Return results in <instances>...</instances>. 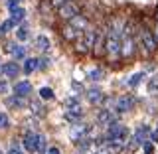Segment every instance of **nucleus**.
Returning <instances> with one entry per match:
<instances>
[{
    "mask_svg": "<svg viewBox=\"0 0 158 154\" xmlns=\"http://www.w3.org/2000/svg\"><path fill=\"white\" fill-rule=\"evenodd\" d=\"M138 48H140L146 56H152V53L158 52V42H156L154 34H152V30H148L144 26L138 28Z\"/></svg>",
    "mask_w": 158,
    "mask_h": 154,
    "instance_id": "obj_1",
    "label": "nucleus"
},
{
    "mask_svg": "<svg viewBox=\"0 0 158 154\" xmlns=\"http://www.w3.org/2000/svg\"><path fill=\"white\" fill-rule=\"evenodd\" d=\"M97 34H99V30H95V28H87L85 32L81 34V38H79L77 42H75V52H79V53H87V52H91L93 46H95Z\"/></svg>",
    "mask_w": 158,
    "mask_h": 154,
    "instance_id": "obj_2",
    "label": "nucleus"
},
{
    "mask_svg": "<svg viewBox=\"0 0 158 154\" xmlns=\"http://www.w3.org/2000/svg\"><path fill=\"white\" fill-rule=\"evenodd\" d=\"M105 53L113 61H117L121 57V38L115 36V34H109L105 38Z\"/></svg>",
    "mask_w": 158,
    "mask_h": 154,
    "instance_id": "obj_3",
    "label": "nucleus"
},
{
    "mask_svg": "<svg viewBox=\"0 0 158 154\" xmlns=\"http://www.w3.org/2000/svg\"><path fill=\"white\" fill-rule=\"evenodd\" d=\"M77 14H79V6H77V2H73V0H67V2L57 10V16L61 20H67V22L73 16H77Z\"/></svg>",
    "mask_w": 158,
    "mask_h": 154,
    "instance_id": "obj_4",
    "label": "nucleus"
},
{
    "mask_svg": "<svg viewBox=\"0 0 158 154\" xmlns=\"http://www.w3.org/2000/svg\"><path fill=\"white\" fill-rule=\"evenodd\" d=\"M135 52H136V44H135V40H132V36H127L125 34V38L121 40V57H132L135 56Z\"/></svg>",
    "mask_w": 158,
    "mask_h": 154,
    "instance_id": "obj_5",
    "label": "nucleus"
},
{
    "mask_svg": "<svg viewBox=\"0 0 158 154\" xmlns=\"http://www.w3.org/2000/svg\"><path fill=\"white\" fill-rule=\"evenodd\" d=\"M135 105H136V101H135V97H132V95H123V97H118L117 101H115V109H117L118 113L131 111Z\"/></svg>",
    "mask_w": 158,
    "mask_h": 154,
    "instance_id": "obj_6",
    "label": "nucleus"
},
{
    "mask_svg": "<svg viewBox=\"0 0 158 154\" xmlns=\"http://www.w3.org/2000/svg\"><path fill=\"white\" fill-rule=\"evenodd\" d=\"M22 144L28 152H38V135L36 132H26L22 138Z\"/></svg>",
    "mask_w": 158,
    "mask_h": 154,
    "instance_id": "obj_7",
    "label": "nucleus"
},
{
    "mask_svg": "<svg viewBox=\"0 0 158 154\" xmlns=\"http://www.w3.org/2000/svg\"><path fill=\"white\" fill-rule=\"evenodd\" d=\"M146 136H150V128L146 125H138V128L135 131V136H132V140L136 142L138 146H142L146 142Z\"/></svg>",
    "mask_w": 158,
    "mask_h": 154,
    "instance_id": "obj_8",
    "label": "nucleus"
},
{
    "mask_svg": "<svg viewBox=\"0 0 158 154\" xmlns=\"http://www.w3.org/2000/svg\"><path fill=\"white\" fill-rule=\"evenodd\" d=\"M69 26H73L75 30H79V32H85L89 28V18H85L83 14H77V16H73L69 20Z\"/></svg>",
    "mask_w": 158,
    "mask_h": 154,
    "instance_id": "obj_9",
    "label": "nucleus"
},
{
    "mask_svg": "<svg viewBox=\"0 0 158 154\" xmlns=\"http://www.w3.org/2000/svg\"><path fill=\"white\" fill-rule=\"evenodd\" d=\"M30 93H32V83L30 81H18L16 85H14V95L16 97H28Z\"/></svg>",
    "mask_w": 158,
    "mask_h": 154,
    "instance_id": "obj_10",
    "label": "nucleus"
},
{
    "mask_svg": "<svg viewBox=\"0 0 158 154\" xmlns=\"http://www.w3.org/2000/svg\"><path fill=\"white\" fill-rule=\"evenodd\" d=\"M0 73H2L4 77H16L20 73V67H18L16 61H8V63H4V65H0Z\"/></svg>",
    "mask_w": 158,
    "mask_h": 154,
    "instance_id": "obj_11",
    "label": "nucleus"
},
{
    "mask_svg": "<svg viewBox=\"0 0 158 154\" xmlns=\"http://www.w3.org/2000/svg\"><path fill=\"white\" fill-rule=\"evenodd\" d=\"M81 34L83 32H79V30H75L73 26H65L61 30V36H63V40H67V42H73L75 44L79 38H81Z\"/></svg>",
    "mask_w": 158,
    "mask_h": 154,
    "instance_id": "obj_12",
    "label": "nucleus"
},
{
    "mask_svg": "<svg viewBox=\"0 0 158 154\" xmlns=\"http://www.w3.org/2000/svg\"><path fill=\"white\" fill-rule=\"evenodd\" d=\"M81 115H83V111H81V107L77 105V107H71V109H67V111H65V115H63V117H65L69 123H79V119H81Z\"/></svg>",
    "mask_w": 158,
    "mask_h": 154,
    "instance_id": "obj_13",
    "label": "nucleus"
},
{
    "mask_svg": "<svg viewBox=\"0 0 158 154\" xmlns=\"http://www.w3.org/2000/svg\"><path fill=\"white\" fill-rule=\"evenodd\" d=\"M97 123H99V125H111V123H113L111 109H101V111L97 113Z\"/></svg>",
    "mask_w": 158,
    "mask_h": 154,
    "instance_id": "obj_14",
    "label": "nucleus"
},
{
    "mask_svg": "<svg viewBox=\"0 0 158 154\" xmlns=\"http://www.w3.org/2000/svg\"><path fill=\"white\" fill-rule=\"evenodd\" d=\"M38 65H40V59H36V57H26V59H24V73L30 75L32 71H36V69H38Z\"/></svg>",
    "mask_w": 158,
    "mask_h": 154,
    "instance_id": "obj_15",
    "label": "nucleus"
},
{
    "mask_svg": "<svg viewBox=\"0 0 158 154\" xmlns=\"http://www.w3.org/2000/svg\"><path fill=\"white\" fill-rule=\"evenodd\" d=\"M10 18L14 20V24H20L24 18H26V10H24V8H20V6L12 8V10H10Z\"/></svg>",
    "mask_w": 158,
    "mask_h": 154,
    "instance_id": "obj_16",
    "label": "nucleus"
},
{
    "mask_svg": "<svg viewBox=\"0 0 158 154\" xmlns=\"http://www.w3.org/2000/svg\"><path fill=\"white\" fill-rule=\"evenodd\" d=\"M87 99H89V103H99L103 99V93H101V89L99 87H93V89H89L87 91Z\"/></svg>",
    "mask_w": 158,
    "mask_h": 154,
    "instance_id": "obj_17",
    "label": "nucleus"
},
{
    "mask_svg": "<svg viewBox=\"0 0 158 154\" xmlns=\"http://www.w3.org/2000/svg\"><path fill=\"white\" fill-rule=\"evenodd\" d=\"M36 48L40 49V52H48V49H49V40H48V36H38L36 38Z\"/></svg>",
    "mask_w": 158,
    "mask_h": 154,
    "instance_id": "obj_18",
    "label": "nucleus"
},
{
    "mask_svg": "<svg viewBox=\"0 0 158 154\" xmlns=\"http://www.w3.org/2000/svg\"><path fill=\"white\" fill-rule=\"evenodd\" d=\"M16 24H14V20L12 18H8V20H4L2 24H0V36H4V34H8L10 30H12Z\"/></svg>",
    "mask_w": 158,
    "mask_h": 154,
    "instance_id": "obj_19",
    "label": "nucleus"
},
{
    "mask_svg": "<svg viewBox=\"0 0 158 154\" xmlns=\"http://www.w3.org/2000/svg\"><path fill=\"white\" fill-rule=\"evenodd\" d=\"M148 93L150 95H156L158 93V75L150 77V81H148Z\"/></svg>",
    "mask_w": 158,
    "mask_h": 154,
    "instance_id": "obj_20",
    "label": "nucleus"
},
{
    "mask_svg": "<svg viewBox=\"0 0 158 154\" xmlns=\"http://www.w3.org/2000/svg\"><path fill=\"white\" fill-rule=\"evenodd\" d=\"M40 97H42L44 101H52L56 95H53V91L49 87H42V89H40Z\"/></svg>",
    "mask_w": 158,
    "mask_h": 154,
    "instance_id": "obj_21",
    "label": "nucleus"
},
{
    "mask_svg": "<svg viewBox=\"0 0 158 154\" xmlns=\"http://www.w3.org/2000/svg\"><path fill=\"white\" fill-rule=\"evenodd\" d=\"M6 105H10V107H24V99L22 97H10V99H6Z\"/></svg>",
    "mask_w": 158,
    "mask_h": 154,
    "instance_id": "obj_22",
    "label": "nucleus"
},
{
    "mask_svg": "<svg viewBox=\"0 0 158 154\" xmlns=\"http://www.w3.org/2000/svg\"><path fill=\"white\" fill-rule=\"evenodd\" d=\"M142 77H144V73H135V75H132V77L127 81V83H128V87H136L138 83L142 81Z\"/></svg>",
    "mask_w": 158,
    "mask_h": 154,
    "instance_id": "obj_23",
    "label": "nucleus"
},
{
    "mask_svg": "<svg viewBox=\"0 0 158 154\" xmlns=\"http://www.w3.org/2000/svg\"><path fill=\"white\" fill-rule=\"evenodd\" d=\"M38 152L40 154H46L48 148H46V136L44 135H38Z\"/></svg>",
    "mask_w": 158,
    "mask_h": 154,
    "instance_id": "obj_24",
    "label": "nucleus"
},
{
    "mask_svg": "<svg viewBox=\"0 0 158 154\" xmlns=\"http://www.w3.org/2000/svg\"><path fill=\"white\" fill-rule=\"evenodd\" d=\"M28 36H30V34H28V28H26V26H22V28H18V30H16V38L20 40V42L28 40Z\"/></svg>",
    "mask_w": 158,
    "mask_h": 154,
    "instance_id": "obj_25",
    "label": "nucleus"
},
{
    "mask_svg": "<svg viewBox=\"0 0 158 154\" xmlns=\"http://www.w3.org/2000/svg\"><path fill=\"white\" fill-rule=\"evenodd\" d=\"M14 59H16V61H18V59H24V56H26V49H24L22 46H16V48H14Z\"/></svg>",
    "mask_w": 158,
    "mask_h": 154,
    "instance_id": "obj_26",
    "label": "nucleus"
},
{
    "mask_svg": "<svg viewBox=\"0 0 158 154\" xmlns=\"http://www.w3.org/2000/svg\"><path fill=\"white\" fill-rule=\"evenodd\" d=\"M89 79H93V81H101V79H103V71H101V69H91V71H89Z\"/></svg>",
    "mask_w": 158,
    "mask_h": 154,
    "instance_id": "obj_27",
    "label": "nucleus"
},
{
    "mask_svg": "<svg viewBox=\"0 0 158 154\" xmlns=\"http://www.w3.org/2000/svg\"><path fill=\"white\" fill-rule=\"evenodd\" d=\"M8 127H10V119H8V115L0 111V128H8Z\"/></svg>",
    "mask_w": 158,
    "mask_h": 154,
    "instance_id": "obj_28",
    "label": "nucleus"
},
{
    "mask_svg": "<svg viewBox=\"0 0 158 154\" xmlns=\"http://www.w3.org/2000/svg\"><path fill=\"white\" fill-rule=\"evenodd\" d=\"M48 67H49V59H48V57H42V59H40L38 69H48Z\"/></svg>",
    "mask_w": 158,
    "mask_h": 154,
    "instance_id": "obj_29",
    "label": "nucleus"
},
{
    "mask_svg": "<svg viewBox=\"0 0 158 154\" xmlns=\"http://www.w3.org/2000/svg\"><path fill=\"white\" fill-rule=\"evenodd\" d=\"M142 150H144V154H152V152H154V148H152L150 142H144V144H142Z\"/></svg>",
    "mask_w": 158,
    "mask_h": 154,
    "instance_id": "obj_30",
    "label": "nucleus"
},
{
    "mask_svg": "<svg viewBox=\"0 0 158 154\" xmlns=\"http://www.w3.org/2000/svg\"><path fill=\"white\" fill-rule=\"evenodd\" d=\"M150 140H152V142H158V128L150 131Z\"/></svg>",
    "mask_w": 158,
    "mask_h": 154,
    "instance_id": "obj_31",
    "label": "nucleus"
},
{
    "mask_svg": "<svg viewBox=\"0 0 158 154\" xmlns=\"http://www.w3.org/2000/svg\"><path fill=\"white\" fill-rule=\"evenodd\" d=\"M0 93H8V83L6 81H0Z\"/></svg>",
    "mask_w": 158,
    "mask_h": 154,
    "instance_id": "obj_32",
    "label": "nucleus"
},
{
    "mask_svg": "<svg viewBox=\"0 0 158 154\" xmlns=\"http://www.w3.org/2000/svg\"><path fill=\"white\" fill-rule=\"evenodd\" d=\"M46 154H61V152H59V148L57 146H52V148H48V152Z\"/></svg>",
    "mask_w": 158,
    "mask_h": 154,
    "instance_id": "obj_33",
    "label": "nucleus"
},
{
    "mask_svg": "<svg viewBox=\"0 0 158 154\" xmlns=\"http://www.w3.org/2000/svg\"><path fill=\"white\" fill-rule=\"evenodd\" d=\"M8 154H22V150H20V148H16V146H12L8 150Z\"/></svg>",
    "mask_w": 158,
    "mask_h": 154,
    "instance_id": "obj_34",
    "label": "nucleus"
},
{
    "mask_svg": "<svg viewBox=\"0 0 158 154\" xmlns=\"http://www.w3.org/2000/svg\"><path fill=\"white\" fill-rule=\"evenodd\" d=\"M71 87H73V89H79V91L83 89V87H81V83H77V81H73V83H71Z\"/></svg>",
    "mask_w": 158,
    "mask_h": 154,
    "instance_id": "obj_35",
    "label": "nucleus"
},
{
    "mask_svg": "<svg viewBox=\"0 0 158 154\" xmlns=\"http://www.w3.org/2000/svg\"><path fill=\"white\" fill-rule=\"evenodd\" d=\"M152 34H154V38H156V42H158V22L154 24V32H152Z\"/></svg>",
    "mask_w": 158,
    "mask_h": 154,
    "instance_id": "obj_36",
    "label": "nucleus"
},
{
    "mask_svg": "<svg viewBox=\"0 0 158 154\" xmlns=\"http://www.w3.org/2000/svg\"><path fill=\"white\" fill-rule=\"evenodd\" d=\"M154 18H156V22H158V6H156V14H154Z\"/></svg>",
    "mask_w": 158,
    "mask_h": 154,
    "instance_id": "obj_37",
    "label": "nucleus"
},
{
    "mask_svg": "<svg viewBox=\"0 0 158 154\" xmlns=\"http://www.w3.org/2000/svg\"><path fill=\"white\" fill-rule=\"evenodd\" d=\"M0 154H2V150H0Z\"/></svg>",
    "mask_w": 158,
    "mask_h": 154,
    "instance_id": "obj_38",
    "label": "nucleus"
},
{
    "mask_svg": "<svg viewBox=\"0 0 158 154\" xmlns=\"http://www.w3.org/2000/svg\"><path fill=\"white\" fill-rule=\"evenodd\" d=\"M95 154H97V152H95Z\"/></svg>",
    "mask_w": 158,
    "mask_h": 154,
    "instance_id": "obj_39",
    "label": "nucleus"
}]
</instances>
